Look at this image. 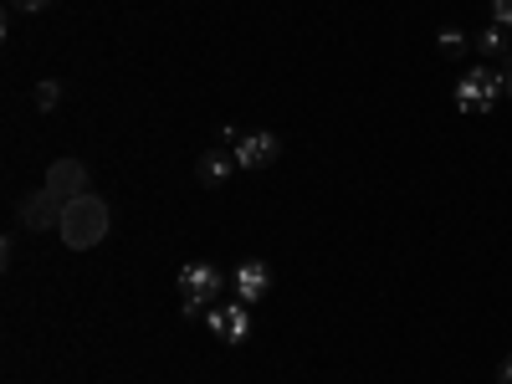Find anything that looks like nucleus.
Segmentation results:
<instances>
[{
  "label": "nucleus",
  "instance_id": "obj_10",
  "mask_svg": "<svg viewBox=\"0 0 512 384\" xmlns=\"http://www.w3.org/2000/svg\"><path fill=\"white\" fill-rule=\"evenodd\" d=\"M472 47H477L482 57H512V31L492 21L487 31H477V41H472Z\"/></svg>",
  "mask_w": 512,
  "mask_h": 384
},
{
  "label": "nucleus",
  "instance_id": "obj_5",
  "mask_svg": "<svg viewBox=\"0 0 512 384\" xmlns=\"http://www.w3.org/2000/svg\"><path fill=\"white\" fill-rule=\"evenodd\" d=\"M62 210H67V200L41 185L36 195L21 200V226H31V231H62Z\"/></svg>",
  "mask_w": 512,
  "mask_h": 384
},
{
  "label": "nucleus",
  "instance_id": "obj_15",
  "mask_svg": "<svg viewBox=\"0 0 512 384\" xmlns=\"http://www.w3.org/2000/svg\"><path fill=\"white\" fill-rule=\"evenodd\" d=\"M497 384H512V354L502 359V369H497Z\"/></svg>",
  "mask_w": 512,
  "mask_h": 384
},
{
  "label": "nucleus",
  "instance_id": "obj_14",
  "mask_svg": "<svg viewBox=\"0 0 512 384\" xmlns=\"http://www.w3.org/2000/svg\"><path fill=\"white\" fill-rule=\"evenodd\" d=\"M492 21L512 31V0H492Z\"/></svg>",
  "mask_w": 512,
  "mask_h": 384
},
{
  "label": "nucleus",
  "instance_id": "obj_6",
  "mask_svg": "<svg viewBox=\"0 0 512 384\" xmlns=\"http://www.w3.org/2000/svg\"><path fill=\"white\" fill-rule=\"evenodd\" d=\"M231 287H236V297L246 308H256L272 292V267L262 262V256H246V262H236V272H231Z\"/></svg>",
  "mask_w": 512,
  "mask_h": 384
},
{
  "label": "nucleus",
  "instance_id": "obj_3",
  "mask_svg": "<svg viewBox=\"0 0 512 384\" xmlns=\"http://www.w3.org/2000/svg\"><path fill=\"white\" fill-rule=\"evenodd\" d=\"M226 272L216 262H185L180 267V297L185 303H200V308H216L221 303V292H226Z\"/></svg>",
  "mask_w": 512,
  "mask_h": 384
},
{
  "label": "nucleus",
  "instance_id": "obj_13",
  "mask_svg": "<svg viewBox=\"0 0 512 384\" xmlns=\"http://www.w3.org/2000/svg\"><path fill=\"white\" fill-rule=\"evenodd\" d=\"M47 6H57V0H11V11H21V16H41Z\"/></svg>",
  "mask_w": 512,
  "mask_h": 384
},
{
  "label": "nucleus",
  "instance_id": "obj_7",
  "mask_svg": "<svg viewBox=\"0 0 512 384\" xmlns=\"http://www.w3.org/2000/svg\"><path fill=\"white\" fill-rule=\"evenodd\" d=\"M231 149H236V169H272L282 154V139L267 134V128H256V134H241Z\"/></svg>",
  "mask_w": 512,
  "mask_h": 384
},
{
  "label": "nucleus",
  "instance_id": "obj_1",
  "mask_svg": "<svg viewBox=\"0 0 512 384\" xmlns=\"http://www.w3.org/2000/svg\"><path fill=\"white\" fill-rule=\"evenodd\" d=\"M108 200L103 195H77V200H67V210H62V241L72 246V251H93L103 236H108Z\"/></svg>",
  "mask_w": 512,
  "mask_h": 384
},
{
  "label": "nucleus",
  "instance_id": "obj_16",
  "mask_svg": "<svg viewBox=\"0 0 512 384\" xmlns=\"http://www.w3.org/2000/svg\"><path fill=\"white\" fill-rule=\"evenodd\" d=\"M502 77H507V98H512V62H507V67H502Z\"/></svg>",
  "mask_w": 512,
  "mask_h": 384
},
{
  "label": "nucleus",
  "instance_id": "obj_12",
  "mask_svg": "<svg viewBox=\"0 0 512 384\" xmlns=\"http://www.w3.org/2000/svg\"><path fill=\"white\" fill-rule=\"evenodd\" d=\"M57 103H62V82H57V77L36 82V108H41V113H57Z\"/></svg>",
  "mask_w": 512,
  "mask_h": 384
},
{
  "label": "nucleus",
  "instance_id": "obj_11",
  "mask_svg": "<svg viewBox=\"0 0 512 384\" xmlns=\"http://www.w3.org/2000/svg\"><path fill=\"white\" fill-rule=\"evenodd\" d=\"M436 47H441V57H466V52H472V41H466V31H456V26H441L436 31Z\"/></svg>",
  "mask_w": 512,
  "mask_h": 384
},
{
  "label": "nucleus",
  "instance_id": "obj_4",
  "mask_svg": "<svg viewBox=\"0 0 512 384\" xmlns=\"http://www.w3.org/2000/svg\"><path fill=\"white\" fill-rule=\"evenodd\" d=\"M200 323H205L210 333H216L221 344H236V349L251 338V308L241 303V297H231V303H216V308H210Z\"/></svg>",
  "mask_w": 512,
  "mask_h": 384
},
{
  "label": "nucleus",
  "instance_id": "obj_9",
  "mask_svg": "<svg viewBox=\"0 0 512 384\" xmlns=\"http://www.w3.org/2000/svg\"><path fill=\"white\" fill-rule=\"evenodd\" d=\"M236 175V149H210V154H200V164H195V180L200 185H226Z\"/></svg>",
  "mask_w": 512,
  "mask_h": 384
},
{
  "label": "nucleus",
  "instance_id": "obj_17",
  "mask_svg": "<svg viewBox=\"0 0 512 384\" xmlns=\"http://www.w3.org/2000/svg\"><path fill=\"white\" fill-rule=\"evenodd\" d=\"M507 62H512V57H507Z\"/></svg>",
  "mask_w": 512,
  "mask_h": 384
},
{
  "label": "nucleus",
  "instance_id": "obj_8",
  "mask_svg": "<svg viewBox=\"0 0 512 384\" xmlns=\"http://www.w3.org/2000/svg\"><path fill=\"white\" fill-rule=\"evenodd\" d=\"M47 190L62 195V200L88 195V164H82V159H52V169H47Z\"/></svg>",
  "mask_w": 512,
  "mask_h": 384
},
{
  "label": "nucleus",
  "instance_id": "obj_2",
  "mask_svg": "<svg viewBox=\"0 0 512 384\" xmlns=\"http://www.w3.org/2000/svg\"><path fill=\"white\" fill-rule=\"evenodd\" d=\"M451 98H456L461 113H492L497 98H507V77L497 67H472V72H461Z\"/></svg>",
  "mask_w": 512,
  "mask_h": 384
}]
</instances>
